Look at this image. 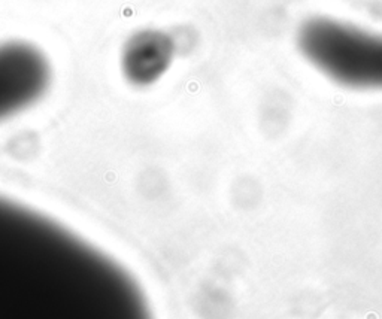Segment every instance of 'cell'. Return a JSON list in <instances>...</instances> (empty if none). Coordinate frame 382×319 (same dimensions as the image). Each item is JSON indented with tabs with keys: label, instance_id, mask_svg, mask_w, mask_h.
Listing matches in <instances>:
<instances>
[{
	"label": "cell",
	"instance_id": "6da1fadb",
	"mask_svg": "<svg viewBox=\"0 0 382 319\" xmlns=\"http://www.w3.org/2000/svg\"><path fill=\"white\" fill-rule=\"evenodd\" d=\"M297 46L316 70L336 84L382 89V33L318 15L301 22Z\"/></svg>",
	"mask_w": 382,
	"mask_h": 319
},
{
	"label": "cell",
	"instance_id": "7a4b0ae2",
	"mask_svg": "<svg viewBox=\"0 0 382 319\" xmlns=\"http://www.w3.org/2000/svg\"><path fill=\"white\" fill-rule=\"evenodd\" d=\"M51 81V63L37 46L22 41L0 43V122L41 102Z\"/></svg>",
	"mask_w": 382,
	"mask_h": 319
},
{
	"label": "cell",
	"instance_id": "3957f363",
	"mask_svg": "<svg viewBox=\"0 0 382 319\" xmlns=\"http://www.w3.org/2000/svg\"><path fill=\"white\" fill-rule=\"evenodd\" d=\"M176 45L170 34L157 28H143L124 42L120 67L133 87H149L163 78L172 66Z\"/></svg>",
	"mask_w": 382,
	"mask_h": 319
}]
</instances>
